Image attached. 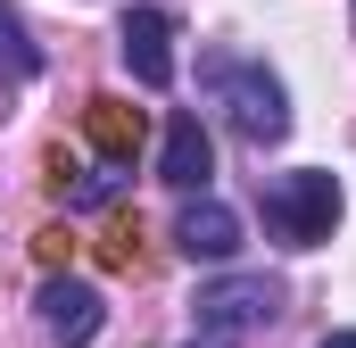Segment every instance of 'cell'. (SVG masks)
Masks as SVG:
<instances>
[{
	"instance_id": "7a4b0ae2",
	"label": "cell",
	"mask_w": 356,
	"mask_h": 348,
	"mask_svg": "<svg viewBox=\"0 0 356 348\" xmlns=\"http://www.w3.org/2000/svg\"><path fill=\"white\" fill-rule=\"evenodd\" d=\"M216 100L232 108L241 141H257V150L290 133V100H282V84H273L266 67H216Z\"/></svg>"
},
{
	"instance_id": "6da1fadb",
	"label": "cell",
	"mask_w": 356,
	"mask_h": 348,
	"mask_svg": "<svg viewBox=\"0 0 356 348\" xmlns=\"http://www.w3.org/2000/svg\"><path fill=\"white\" fill-rule=\"evenodd\" d=\"M266 224L282 249H315V241H332V224H340V174L323 166H298L266 182Z\"/></svg>"
},
{
	"instance_id": "52a82bcc",
	"label": "cell",
	"mask_w": 356,
	"mask_h": 348,
	"mask_svg": "<svg viewBox=\"0 0 356 348\" xmlns=\"http://www.w3.org/2000/svg\"><path fill=\"white\" fill-rule=\"evenodd\" d=\"M158 174L175 182V191H199L207 174H216V141H207V125L182 108L175 125H166V150H158Z\"/></svg>"
},
{
	"instance_id": "ba28073f",
	"label": "cell",
	"mask_w": 356,
	"mask_h": 348,
	"mask_svg": "<svg viewBox=\"0 0 356 348\" xmlns=\"http://www.w3.org/2000/svg\"><path fill=\"white\" fill-rule=\"evenodd\" d=\"M33 67H42V50L25 42V17L0 0V91H17V84H33Z\"/></svg>"
},
{
	"instance_id": "277c9868",
	"label": "cell",
	"mask_w": 356,
	"mask_h": 348,
	"mask_svg": "<svg viewBox=\"0 0 356 348\" xmlns=\"http://www.w3.org/2000/svg\"><path fill=\"white\" fill-rule=\"evenodd\" d=\"M266 315H273V282H216V290H199V332H207V340L249 332V324H266Z\"/></svg>"
},
{
	"instance_id": "3957f363",
	"label": "cell",
	"mask_w": 356,
	"mask_h": 348,
	"mask_svg": "<svg viewBox=\"0 0 356 348\" xmlns=\"http://www.w3.org/2000/svg\"><path fill=\"white\" fill-rule=\"evenodd\" d=\"M116 42H124V67H133V84H149V91H166V84H175V17H166V8H124Z\"/></svg>"
},
{
	"instance_id": "5b68a950",
	"label": "cell",
	"mask_w": 356,
	"mask_h": 348,
	"mask_svg": "<svg viewBox=\"0 0 356 348\" xmlns=\"http://www.w3.org/2000/svg\"><path fill=\"white\" fill-rule=\"evenodd\" d=\"M42 324H50V340L83 348L91 332H99V290L75 282V274H50V282H42Z\"/></svg>"
},
{
	"instance_id": "9c48e42d",
	"label": "cell",
	"mask_w": 356,
	"mask_h": 348,
	"mask_svg": "<svg viewBox=\"0 0 356 348\" xmlns=\"http://www.w3.org/2000/svg\"><path fill=\"white\" fill-rule=\"evenodd\" d=\"M315 348H356V332H332V340H315Z\"/></svg>"
},
{
	"instance_id": "8992f818",
	"label": "cell",
	"mask_w": 356,
	"mask_h": 348,
	"mask_svg": "<svg viewBox=\"0 0 356 348\" xmlns=\"http://www.w3.org/2000/svg\"><path fill=\"white\" fill-rule=\"evenodd\" d=\"M175 241H182V258H207V265H224L232 249H241V216L224 207V199H191L175 216Z\"/></svg>"
}]
</instances>
